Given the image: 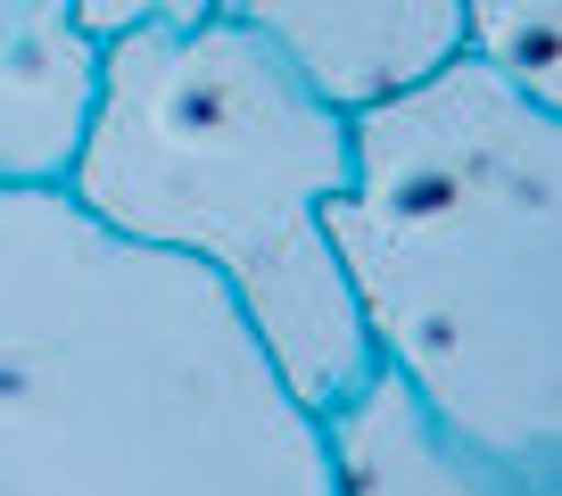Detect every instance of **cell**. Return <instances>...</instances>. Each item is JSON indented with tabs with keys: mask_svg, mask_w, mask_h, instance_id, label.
Listing matches in <instances>:
<instances>
[{
	"mask_svg": "<svg viewBox=\"0 0 562 496\" xmlns=\"http://www.w3.org/2000/svg\"><path fill=\"white\" fill-rule=\"evenodd\" d=\"M75 25L91 42L108 34H133V25H191V18H215V0H67Z\"/></svg>",
	"mask_w": 562,
	"mask_h": 496,
	"instance_id": "obj_8",
	"label": "cell"
},
{
	"mask_svg": "<svg viewBox=\"0 0 562 496\" xmlns=\"http://www.w3.org/2000/svg\"><path fill=\"white\" fill-rule=\"evenodd\" d=\"M348 108L224 9L100 42V83L58 191L108 232L199 257L281 381L331 406L372 372L323 207L348 191Z\"/></svg>",
	"mask_w": 562,
	"mask_h": 496,
	"instance_id": "obj_3",
	"label": "cell"
},
{
	"mask_svg": "<svg viewBox=\"0 0 562 496\" xmlns=\"http://www.w3.org/2000/svg\"><path fill=\"white\" fill-rule=\"evenodd\" d=\"M323 207L372 356L472 447L562 472V108L480 67L348 108Z\"/></svg>",
	"mask_w": 562,
	"mask_h": 496,
	"instance_id": "obj_2",
	"label": "cell"
},
{
	"mask_svg": "<svg viewBox=\"0 0 562 496\" xmlns=\"http://www.w3.org/2000/svg\"><path fill=\"white\" fill-rule=\"evenodd\" d=\"M463 50L562 108V0H463Z\"/></svg>",
	"mask_w": 562,
	"mask_h": 496,
	"instance_id": "obj_7",
	"label": "cell"
},
{
	"mask_svg": "<svg viewBox=\"0 0 562 496\" xmlns=\"http://www.w3.org/2000/svg\"><path fill=\"white\" fill-rule=\"evenodd\" d=\"M315 422H323V455H331V496H562L554 463H513L472 447L381 356Z\"/></svg>",
	"mask_w": 562,
	"mask_h": 496,
	"instance_id": "obj_4",
	"label": "cell"
},
{
	"mask_svg": "<svg viewBox=\"0 0 562 496\" xmlns=\"http://www.w3.org/2000/svg\"><path fill=\"white\" fill-rule=\"evenodd\" d=\"M215 9L273 42L339 108L389 100L463 58V0H215Z\"/></svg>",
	"mask_w": 562,
	"mask_h": 496,
	"instance_id": "obj_5",
	"label": "cell"
},
{
	"mask_svg": "<svg viewBox=\"0 0 562 496\" xmlns=\"http://www.w3.org/2000/svg\"><path fill=\"white\" fill-rule=\"evenodd\" d=\"M100 42L67 0H0V182H67Z\"/></svg>",
	"mask_w": 562,
	"mask_h": 496,
	"instance_id": "obj_6",
	"label": "cell"
},
{
	"mask_svg": "<svg viewBox=\"0 0 562 496\" xmlns=\"http://www.w3.org/2000/svg\"><path fill=\"white\" fill-rule=\"evenodd\" d=\"M0 496H331V455L199 257L0 182Z\"/></svg>",
	"mask_w": 562,
	"mask_h": 496,
	"instance_id": "obj_1",
	"label": "cell"
}]
</instances>
